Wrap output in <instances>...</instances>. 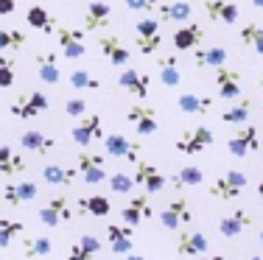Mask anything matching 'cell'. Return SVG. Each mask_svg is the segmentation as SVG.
Returning a JSON list of instances; mask_svg holds the SVG:
<instances>
[{
	"label": "cell",
	"instance_id": "obj_10",
	"mask_svg": "<svg viewBox=\"0 0 263 260\" xmlns=\"http://www.w3.org/2000/svg\"><path fill=\"white\" fill-rule=\"evenodd\" d=\"M140 140H129L123 134H106L104 137V151L115 159H129V163H137L140 159Z\"/></svg>",
	"mask_w": 263,
	"mask_h": 260
},
{
	"label": "cell",
	"instance_id": "obj_6",
	"mask_svg": "<svg viewBox=\"0 0 263 260\" xmlns=\"http://www.w3.org/2000/svg\"><path fill=\"white\" fill-rule=\"evenodd\" d=\"M210 143H213L210 129L208 126H193V129H185L177 137V151L185 154V157H196V154H202Z\"/></svg>",
	"mask_w": 263,
	"mask_h": 260
},
{
	"label": "cell",
	"instance_id": "obj_17",
	"mask_svg": "<svg viewBox=\"0 0 263 260\" xmlns=\"http://www.w3.org/2000/svg\"><path fill=\"white\" fill-rule=\"evenodd\" d=\"M216 87H218L221 101H235L241 95V73L227 67V65L216 67Z\"/></svg>",
	"mask_w": 263,
	"mask_h": 260
},
{
	"label": "cell",
	"instance_id": "obj_33",
	"mask_svg": "<svg viewBox=\"0 0 263 260\" xmlns=\"http://www.w3.org/2000/svg\"><path fill=\"white\" fill-rule=\"evenodd\" d=\"M224 62H227V48H218V45H213V48H204V51H193V65L196 67H221Z\"/></svg>",
	"mask_w": 263,
	"mask_h": 260
},
{
	"label": "cell",
	"instance_id": "obj_40",
	"mask_svg": "<svg viewBox=\"0 0 263 260\" xmlns=\"http://www.w3.org/2000/svg\"><path fill=\"white\" fill-rule=\"evenodd\" d=\"M249 112H252V101H249V98H241L235 107L224 109V112H221V121H224V123H238V126H241V123H247Z\"/></svg>",
	"mask_w": 263,
	"mask_h": 260
},
{
	"label": "cell",
	"instance_id": "obj_3",
	"mask_svg": "<svg viewBox=\"0 0 263 260\" xmlns=\"http://www.w3.org/2000/svg\"><path fill=\"white\" fill-rule=\"evenodd\" d=\"M126 123L137 132V137H152L157 134L160 123H157V109L146 107V104H135L126 109Z\"/></svg>",
	"mask_w": 263,
	"mask_h": 260
},
{
	"label": "cell",
	"instance_id": "obj_55",
	"mask_svg": "<svg viewBox=\"0 0 263 260\" xmlns=\"http://www.w3.org/2000/svg\"><path fill=\"white\" fill-rule=\"evenodd\" d=\"M260 87H263V76H260Z\"/></svg>",
	"mask_w": 263,
	"mask_h": 260
},
{
	"label": "cell",
	"instance_id": "obj_2",
	"mask_svg": "<svg viewBox=\"0 0 263 260\" xmlns=\"http://www.w3.org/2000/svg\"><path fill=\"white\" fill-rule=\"evenodd\" d=\"M258 148H260V132H258V126H252V123H241V129L233 132L230 140H227V151L233 154L235 159L249 157V154H255Z\"/></svg>",
	"mask_w": 263,
	"mask_h": 260
},
{
	"label": "cell",
	"instance_id": "obj_23",
	"mask_svg": "<svg viewBox=\"0 0 263 260\" xmlns=\"http://www.w3.org/2000/svg\"><path fill=\"white\" fill-rule=\"evenodd\" d=\"M202 36H204V28L199 26V23H185L182 28H177L174 31V36H171V42H174V51H193V48L202 42Z\"/></svg>",
	"mask_w": 263,
	"mask_h": 260
},
{
	"label": "cell",
	"instance_id": "obj_7",
	"mask_svg": "<svg viewBox=\"0 0 263 260\" xmlns=\"http://www.w3.org/2000/svg\"><path fill=\"white\" fill-rule=\"evenodd\" d=\"M73 140L81 148H90L96 140H104V121L101 115L90 112V115H81L79 123L73 126Z\"/></svg>",
	"mask_w": 263,
	"mask_h": 260
},
{
	"label": "cell",
	"instance_id": "obj_52",
	"mask_svg": "<svg viewBox=\"0 0 263 260\" xmlns=\"http://www.w3.org/2000/svg\"><path fill=\"white\" fill-rule=\"evenodd\" d=\"M258 196H260V199H263V179H260V182H258Z\"/></svg>",
	"mask_w": 263,
	"mask_h": 260
},
{
	"label": "cell",
	"instance_id": "obj_13",
	"mask_svg": "<svg viewBox=\"0 0 263 260\" xmlns=\"http://www.w3.org/2000/svg\"><path fill=\"white\" fill-rule=\"evenodd\" d=\"M152 215H154V207H152V202H148V193L132 196V202L121 207V221L129 227H140L143 221H148Z\"/></svg>",
	"mask_w": 263,
	"mask_h": 260
},
{
	"label": "cell",
	"instance_id": "obj_11",
	"mask_svg": "<svg viewBox=\"0 0 263 260\" xmlns=\"http://www.w3.org/2000/svg\"><path fill=\"white\" fill-rule=\"evenodd\" d=\"M208 249H210V241H208L204 232L182 230V227H179V232H177V255L179 257H199Z\"/></svg>",
	"mask_w": 263,
	"mask_h": 260
},
{
	"label": "cell",
	"instance_id": "obj_14",
	"mask_svg": "<svg viewBox=\"0 0 263 260\" xmlns=\"http://www.w3.org/2000/svg\"><path fill=\"white\" fill-rule=\"evenodd\" d=\"M118 87H121L123 92H129V95L135 98H148V90H152V76L143 70H132V67H126V70L118 73Z\"/></svg>",
	"mask_w": 263,
	"mask_h": 260
},
{
	"label": "cell",
	"instance_id": "obj_36",
	"mask_svg": "<svg viewBox=\"0 0 263 260\" xmlns=\"http://www.w3.org/2000/svg\"><path fill=\"white\" fill-rule=\"evenodd\" d=\"M238 39H241L249 51H255V53L263 56V28L258 26V23H247V26L238 28Z\"/></svg>",
	"mask_w": 263,
	"mask_h": 260
},
{
	"label": "cell",
	"instance_id": "obj_26",
	"mask_svg": "<svg viewBox=\"0 0 263 260\" xmlns=\"http://www.w3.org/2000/svg\"><path fill=\"white\" fill-rule=\"evenodd\" d=\"M36 193H40V188H36L34 182H11L3 188V199L6 204H11V207H20V204L26 202H34Z\"/></svg>",
	"mask_w": 263,
	"mask_h": 260
},
{
	"label": "cell",
	"instance_id": "obj_30",
	"mask_svg": "<svg viewBox=\"0 0 263 260\" xmlns=\"http://www.w3.org/2000/svg\"><path fill=\"white\" fill-rule=\"evenodd\" d=\"M20 146L26 148V151H34V154H45V151H53L56 148V140H51L48 134L42 132H23L20 134Z\"/></svg>",
	"mask_w": 263,
	"mask_h": 260
},
{
	"label": "cell",
	"instance_id": "obj_5",
	"mask_svg": "<svg viewBox=\"0 0 263 260\" xmlns=\"http://www.w3.org/2000/svg\"><path fill=\"white\" fill-rule=\"evenodd\" d=\"M56 39L65 53V59H81L87 53V31L84 28H67L56 26Z\"/></svg>",
	"mask_w": 263,
	"mask_h": 260
},
{
	"label": "cell",
	"instance_id": "obj_34",
	"mask_svg": "<svg viewBox=\"0 0 263 260\" xmlns=\"http://www.w3.org/2000/svg\"><path fill=\"white\" fill-rule=\"evenodd\" d=\"M204 182V171L199 168V165H182L179 168V173H174V179H171V185L177 190H182V188H196V185H202Z\"/></svg>",
	"mask_w": 263,
	"mask_h": 260
},
{
	"label": "cell",
	"instance_id": "obj_15",
	"mask_svg": "<svg viewBox=\"0 0 263 260\" xmlns=\"http://www.w3.org/2000/svg\"><path fill=\"white\" fill-rule=\"evenodd\" d=\"M36 215H40V221L45 227H59V224H65V221L73 218V207L65 196H53V199H48L45 207H40Z\"/></svg>",
	"mask_w": 263,
	"mask_h": 260
},
{
	"label": "cell",
	"instance_id": "obj_44",
	"mask_svg": "<svg viewBox=\"0 0 263 260\" xmlns=\"http://www.w3.org/2000/svg\"><path fill=\"white\" fill-rule=\"evenodd\" d=\"M132 188H135V176H129V173H109L112 193H132Z\"/></svg>",
	"mask_w": 263,
	"mask_h": 260
},
{
	"label": "cell",
	"instance_id": "obj_25",
	"mask_svg": "<svg viewBox=\"0 0 263 260\" xmlns=\"http://www.w3.org/2000/svg\"><path fill=\"white\" fill-rule=\"evenodd\" d=\"M79 176V168L76 165H62V163H48L45 168H42V179H45L48 185H56V188H67V185H73Z\"/></svg>",
	"mask_w": 263,
	"mask_h": 260
},
{
	"label": "cell",
	"instance_id": "obj_24",
	"mask_svg": "<svg viewBox=\"0 0 263 260\" xmlns=\"http://www.w3.org/2000/svg\"><path fill=\"white\" fill-rule=\"evenodd\" d=\"M249 224H252V215H249L243 207H235L230 215H224V218L218 221V232H221L224 238H238Z\"/></svg>",
	"mask_w": 263,
	"mask_h": 260
},
{
	"label": "cell",
	"instance_id": "obj_46",
	"mask_svg": "<svg viewBox=\"0 0 263 260\" xmlns=\"http://www.w3.org/2000/svg\"><path fill=\"white\" fill-rule=\"evenodd\" d=\"M135 34H140V36H157L160 34V20H154V17H143V20L135 26Z\"/></svg>",
	"mask_w": 263,
	"mask_h": 260
},
{
	"label": "cell",
	"instance_id": "obj_54",
	"mask_svg": "<svg viewBox=\"0 0 263 260\" xmlns=\"http://www.w3.org/2000/svg\"><path fill=\"white\" fill-rule=\"evenodd\" d=\"M258 238H260V244H263V230H260V235H258Z\"/></svg>",
	"mask_w": 263,
	"mask_h": 260
},
{
	"label": "cell",
	"instance_id": "obj_53",
	"mask_svg": "<svg viewBox=\"0 0 263 260\" xmlns=\"http://www.w3.org/2000/svg\"><path fill=\"white\" fill-rule=\"evenodd\" d=\"M243 260H263L260 255H249V257H243Z\"/></svg>",
	"mask_w": 263,
	"mask_h": 260
},
{
	"label": "cell",
	"instance_id": "obj_38",
	"mask_svg": "<svg viewBox=\"0 0 263 260\" xmlns=\"http://www.w3.org/2000/svg\"><path fill=\"white\" fill-rule=\"evenodd\" d=\"M23 45H26V34L20 28H11V26L0 28V53H14Z\"/></svg>",
	"mask_w": 263,
	"mask_h": 260
},
{
	"label": "cell",
	"instance_id": "obj_50",
	"mask_svg": "<svg viewBox=\"0 0 263 260\" xmlns=\"http://www.w3.org/2000/svg\"><path fill=\"white\" fill-rule=\"evenodd\" d=\"M199 260H224L221 255H199Z\"/></svg>",
	"mask_w": 263,
	"mask_h": 260
},
{
	"label": "cell",
	"instance_id": "obj_8",
	"mask_svg": "<svg viewBox=\"0 0 263 260\" xmlns=\"http://www.w3.org/2000/svg\"><path fill=\"white\" fill-rule=\"evenodd\" d=\"M76 168H79V176L84 179L87 185H98V182H104V179H109V173H106V163H104V154L79 151Z\"/></svg>",
	"mask_w": 263,
	"mask_h": 260
},
{
	"label": "cell",
	"instance_id": "obj_4",
	"mask_svg": "<svg viewBox=\"0 0 263 260\" xmlns=\"http://www.w3.org/2000/svg\"><path fill=\"white\" fill-rule=\"evenodd\" d=\"M48 107H51L48 95H45V92H40V90H34V92H28V95H20L17 101H11L9 104V112L14 117H20V121H31V117L42 115Z\"/></svg>",
	"mask_w": 263,
	"mask_h": 260
},
{
	"label": "cell",
	"instance_id": "obj_37",
	"mask_svg": "<svg viewBox=\"0 0 263 260\" xmlns=\"http://www.w3.org/2000/svg\"><path fill=\"white\" fill-rule=\"evenodd\" d=\"M112 210V204L106 196H87V199H79V213L84 215H96V218H106Z\"/></svg>",
	"mask_w": 263,
	"mask_h": 260
},
{
	"label": "cell",
	"instance_id": "obj_41",
	"mask_svg": "<svg viewBox=\"0 0 263 260\" xmlns=\"http://www.w3.org/2000/svg\"><path fill=\"white\" fill-rule=\"evenodd\" d=\"M67 82H70L73 90H101V78H96L92 73L87 70H70V76H67Z\"/></svg>",
	"mask_w": 263,
	"mask_h": 260
},
{
	"label": "cell",
	"instance_id": "obj_28",
	"mask_svg": "<svg viewBox=\"0 0 263 260\" xmlns=\"http://www.w3.org/2000/svg\"><path fill=\"white\" fill-rule=\"evenodd\" d=\"M96 252H101V241H98L96 235H81L76 244L70 246L67 260H92Z\"/></svg>",
	"mask_w": 263,
	"mask_h": 260
},
{
	"label": "cell",
	"instance_id": "obj_31",
	"mask_svg": "<svg viewBox=\"0 0 263 260\" xmlns=\"http://www.w3.org/2000/svg\"><path fill=\"white\" fill-rule=\"evenodd\" d=\"M157 70H160V82L165 87H177L182 82L179 76V65H177V53H165V56L157 59Z\"/></svg>",
	"mask_w": 263,
	"mask_h": 260
},
{
	"label": "cell",
	"instance_id": "obj_16",
	"mask_svg": "<svg viewBox=\"0 0 263 260\" xmlns=\"http://www.w3.org/2000/svg\"><path fill=\"white\" fill-rule=\"evenodd\" d=\"M98 48H101L104 59L115 67H126L132 59V51L121 42V36H115V34H101L98 36Z\"/></svg>",
	"mask_w": 263,
	"mask_h": 260
},
{
	"label": "cell",
	"instance_id": "obj_45",
	"mask_svg": "<svg viewBox=\"0 0 263 260\" xmlns=\"http://www.w3.org/2000/svg\"><path fill=\"white\" fill-rule=\"evenodd\" d=\"M65 115H67V117H81V115H87V101H84L81 95L67 98V101H65Z\"/></svg>",
	"mask_w": 263,
	"mask_h": 260
},
{
	"label": "cell",
	"instance_id": "obj_35",
	"mask_svg": "<svg viewBox=\"0 0 263 260\" xmlns=\"http://www.w3.org/2000/svg\"><path fill=\"white\" fill-rule=\"evenodd\" d=\"M26 171V159L14 151L11 146H0V173L3 176H14V173Z\"/></svg>",
	"mask_w": 263,
	"mask_h": 260
},
{
	"label": "cell",
	"instance_id": "obj_47",
	"mask_svg": "<svg viewBox=\"0 0 263 260\" xmlns=\"http://www.w3.org/2000/svg\"><path fill=\"white\" fill-rule=\"evenodd\" d=\"M123 3H126L129 11H148V14H152L162 0H123Z\"/></svg>",
	"mask_w": 263,
	"mask_h": 260
},
{
	"label": "cell",
	"instance_id": "obj_51",
	"mask_svg": "<svg viewBox=\"0 0 263 260\" xmlns=\"http://www.w3.org/2000/svg\"><path fill=\"white\" fill-rule=\"evenodd\" d=\"M249 3H252L255 9H263V0H249Z\"/></svg>",
	"mask_w": 263,
	"mask_h": 260
},
{
	"label": "cell",
	"instance_id": "obj_18",
	"mask_svg": "<svg viewBox=\"0 0 263 260\" xmlns=\"http://www.w3.org/2000/svg\"><path fill=\"white\" fill-rule=\"evenodd\" d=\"M106 235H109L112 255L123 257V255H129V252H135V244H132L135 227H129V224H109V227H106Z\"/></svg>",
	"mask_w": 263,
	"mask_h": 260
},
{
	"label": "cell",
	"instance_id": "obj_29",
	"mask_svg": "<svg viewBox=\"0 0 263 260\" xmlns=\"http://www.w3.org/2000/svg\"><path fill=\"white\" fill-rule=\"evenodd\" d=\"M26 23H28L31 28L42 31V34H51V31H56V17L45 9V6H31V9L26 11Z\"/></svg>",
	"mask_w": 263,
	"mask_h": 260
},
{
	"label": "cell",
	"instance_id": "obj_9",
	"mask_svg": "<svg viewBox=\"0 0 263 260\" xmlns=\"http://www.w3.org/2000/svg\"><path fill=\"white\" fill-rule=\"evenodd\" d=\"M191 221H193V210L187 199H174L160 210V224L165 230H179V227H187Z\"/></svg>",
	"mask_w": 263,
	"mask_h": 260
},
{
	"label": "cell",
	"instance_id": "obj_48",
	"mask_svg": "<svg viewBox=\"0 0 263 260\" xmlns=\"http://www.w3.org/2000/svg\"><path fill=\"white\" fill-rule=\"evenodd\" d=\"M14 9H17V0H0V17L14 14Z\"/></svg>",
	"mask_w": 263,
	"mask_h": 260
},
{
	"label": "cell",
	"instance_id": "obj_32",
	"mask_svg": "<svg viewBox=\"0 0 263 260\" xmlns=\"http://www.w3.org/2000/svg\"><path fill=\"white\" fill-rule=\"evenodd\" d=\"M53 252V244L51 238H45V235H28V238H23V257H48Z\"/></svg>",
	"mask_w": 263,
	"mask_h": 260
},
{
	"label": "cell",
	"instance_id": "obj_21",
	"mask_svg": "<svg viewBox=\"0 0 263 260\" xmlns=\"http://www.w3.org/2000/svg\"><path fill=\"white\" fill-rule=\"evenodd\" d=\"M109 20H112V9L104 3V0H92L87 6L84 17H81V26L84 31H98V28H109Z\"/></svg>",
	"mask_w": 263,
	"mask_h": 260
},
{
	"label": "cell",
	"instance_id": "obj_12",
	"mask_svg": "<svg viewBox=\"0 0 263 260\" xmlns=\"http://www.w3.org/2000/svg\"><path fill=\"white\" fill-rule=\"evenodd\" d=\"M132 176H135V185H140L146 193H160L168 185V179L162 176V171L154 163H146V159H137V168Z\"/></svg>",
	"mask_w": 263,
	"mask_h": 260
},
{
	"label": "cell",
	"instance_id": "obj_22",
	"mask_svg": "<svg viewBox=\"0 0 263 260\" xmlns=\"http://www.w3.org/2000/svg\"><path fill=\"white\" fill-rule=\"evenodd\" d=\"M213 104H216V98H213V95H199V92H185V95L177 98L179 112H185V115H199V117L210 115Z\"/></svg>",
	"mask_w": 263,
	"mask_h": 260
},
{
	"label": "cell",
	"instance_id": "obj_27",
	"mask_svg": "<svg viewBox=\"0 0 263 260\" xmlns=\"http://www.w3.org/2000/svg\"><path fill=\"white\" fill-rule=\"evenodd\" d=\"M157 11L162 23H187L193 14V6L185 3V0H177V3H160Z\"/></svg>",
	"mask_w": 263,
	"mask_h": 260
},
{
	"label": "cell",
	"instance_id": "obj_19",
	"mask_svg": "<svg viewBox=\"0 0 263 260\" xmlns=\"http://www.w3.org/2000/svg\"><path fill=\"white\" fill-rule=\"evenodd\" d=\"M36 65V76L42 84H59L62 82V70H59V56L53 51H40L34 56Z\"/></svg>",
	"mask_w": 263,
	"mask_h": 260
},
{
	"label": "cell",
	"instance_id": "obj_1",
	"mask_svg": "<svg viewBox=\"0 0 263 260\" xmlns=\"http://www.w3.org/2000/svg\"><path fill=\"white\" fill-rule=\"evenodd\" d=\"M247 173H241V171H227V173H221V176L216 179V182L210 185V196L213 199H218V202H235L238 196L247 190Z\"/></svg>",
	"mask_w": 263,
	"mask_h": 260
},
{
	"label": "cell",
	"instance_id": "obj_39",
	"mask_svg": "<svg viewBox=\"0 0 263 260\" xmlns=\"http://www.w3.org/2000/svg\"><path fill=\"white\" fill-rule=\"evenodd\" d=\"M26 230L23 221H14V218H0V249H9L14 244V238Z\"/></svg>",
	"mask_w": 263,
	"mask_h": 260
},
{
	"label": "cell",
	"instance_id": "obj_42",
	"mask_svg": "<svg viewBox=\"0 0 263 260\" xmlns=\"http://www.w3.org/2000/svg\"><path fill=\"white\" fill-rule=\"evenodd\" d=\"M14 70H17V62L11 53H0V90H9L14 84Z\"/></svg>",
	"mask_w": 263,
	"mask_h": 260
},
{
	"label": "cell",
	"instance_id": "obj_49",
	"mask_svg": "<svg viewBox=\"0 0 263 260\" xmlns=\"http://www.w3.org/2000/svg\"><path fill=\"white\" fill-rule=\"evenodd\" d=\"M123 260H148L146 255H137V252H129V255H123Z\"/></svg>",
	"mask_w": 263,
	"mask_h": 260
},
{
	"label": "cell",
	"instance_id": "obj_43",
	"mask_svg": "<svg viewBox=\"0 0 263 260\" xmlns=\"http://www.w3.org/2000/svg\"><path fill=\"white\" fill-rule=\"evenodd\" d=\"M135 45H137V51L143 53V56H152V53H157L160 51V45H162V36H140V34H135Z\"/></svg>",
	"mask_w": 263,
	"mask_h": 260
},
{
	"label": "cell",
	"instance_id": "obj_20",
	"mask_svg": "<svg viewBox=\"0 0 263 260\" xmlns=\"http://www.w3.org/2000/svg\"><path fill=\"white\" fill-rule=\"evenodd\" d=\"M204 14L213 23H224V26H235L241 11L233 0H204Z\"/></svg>",
	"mask_w": 263,
	"mask_h": 260
}]
</instances>
